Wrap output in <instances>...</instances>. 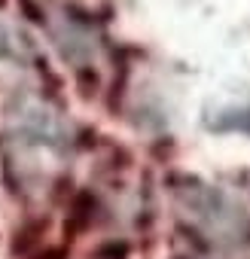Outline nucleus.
<instances>
[{
  "mask_svg": "<svg viewBox=\"0 0 250 259\" xmlns=\"http://www.w3.org/2000/svg\"><path fill=\"white\" fill-rule=\"evenodd\" d=\"M7 144L16 159L25 156H58L67 147V128L58 119L55 110H49L40 101L19 104L7 119Z\"/></svg>",
  "mask_w": 250,
  "mask_h": 259,
  "instance_id": "obj_1",
  "label": "nucleus"
},
{
  "mask_svg": "<svg viewBox=\"0 0 250 259\" xmlns=\"http://www.w3.org/2000/svg\"><path fill=\"white\" fill-rule=\"evenodd\" d=\"M186 204L192 207L195 226H201V232L211 235V238H229V241H235L247 229V220H244L241 207L235 201L211 192V189H201L198 195H189Z\"/></svg>",
  "mask_w": 250,
  "mask_h": 259,
  "instance_id": "obj_2",
  "label": "nucleus"
},
{
  "mask_svg": "<svg viewBox=\"0 0 250 259\" xmlns=\"http://www.w3.org/2000/svg\"><path fill=\"white\" fill-rule=\"evenodd\" d=\"M25 40L22 34L0 19V61H22L25 58Z\"/></svg>",
  "mask_w": 250,
  "mask_h": 259,
  "instance_id": "obj_3",
  "label": "nucleus"
}]
</instances>
